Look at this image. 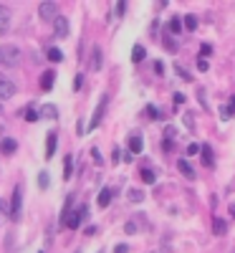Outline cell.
<instances>
[{
  "mask_svg": "<svg viewBox=\"0 0 235 253\" xmlns=\"http://www.w3.org/2000/svg\"><path fill=\"white\" fill-rule=\"evenodd\" d=\"M114 253H129V246H124V243H121V246L114 248Z\"/></svg>",
  "mask_w": 235,
  "mask_h": 253,
  "instance_id": "cell-36",
  "label": "cell"
},
{
  "mask_svg": "<svg viewBox=\"0 0 235 253\" xmlns=\"http://www.w3.org/2000/svg\"><path fill=\"white\" fill-rule=\"evenodd\" d=\"M180 172L187 177V180H195V170H192V165L187 160H180Z\"/></svg>",
  "mask_w": 235,
  "mask_h": 253,
  "instance_id": "cell-20",
  "label": "cell"
},
{
  "mask_svg": "<svg viewBox=\"0 0 235 253\" xmlns=\"http://www.w3.org/2000/svg\"><path fill=\"white\" fill-rule=\"evenodd\" d=\"M155 71H157V74H164V63H162V61L155 63Z\"/></svg>",
  "mask_w": 235,
  "mask_h": 253,
  "instance_id": "cell-38",
  "label": "cell"
},
{
  "mask_svg": "<svg viewBox=\"0 0 235 253\" xmlns=\"http://www.w3.org/2000/svg\"><path fill=\"white\" fill-rule=\"evenodd\" d=\"M20 61V51L15 46H0V63H5V66H15Z\"/></svg>",
  "mask_w": 235,
  "mask_h": 253,
  "instance_id": "cell-2",
  "label": "cell"
},
{
  "mask_svg": "<svg viewBox=\"0 0 235 253\" xmlns=\"http://www.w3.org/2000/svg\"><path fill=\"white\" fill-rule=\"evenodd\" d=\"M185 101V94H175V104H182Z\"/></svg>",
  "mask_w": 235,
  "mask_h": 253,
  "instance_id": "cell-41",
  "label": "cell"
},
{
  "mask_svg": "<svg viewBox=\"0 0 235 253\" xmlns=\"http://www.w3.org/2000/svg\"><path fill=\"white\" fill-rule=\"evenodd\" d=\"M175 71H177V74H180L185 81H192V76L187 74V69H182V63H177V66H175Z\"/></svg>",
  "mask_w": 235,
  "mask_h": 253,
  "instance_id": "cell-29",
  "label": "cell"
},
{
  "mask_svg": "<svg viewBox=\"0 0 235 253\" xmlns=\"http://www.w3.org/2000/svg\"><path fill=\"white\" fill-rule=\"evenodd\" d=\"M40 253H43V251H40Z\"/></svg>",
  "mask_w": 235,
  "mask_h": 253,
  "instance_id": "cell-45",
  "label": "cell"
},
{
  "mask_svg": "<svg viewBox=\"0 0 235 253\" xmlns=\"http://www.w3.org/2000/svg\"><path fill=\"white\" fill-rule=\"evenodd\" d=\"M83 218H86V208H81V210H71V198H69L66 208H63L61 223L66 225V228H71V230H76V228L81 225V220H83Z\"/></svg>",
  "mask_w": 235,
  "mask_h": 253,
  "instance_id": "cell-1",
  "label": "cell"
},
{
  "mask_svg": "<svg viewBox=\"0 0 235 253\" xmlns=\"http://www.w3.org/2000/svg\"><path fill=\"white\" fill-rule=\"evenodd\" d=\"M144 56H147L144 46H139V43H137V46L132 48V61H134V63H142V61H144Z\"/></svg>",
  "mask_w": 235,
  "mask_h": 253,
  "instance_id": "cell-22",
  "label": "cell"
},
{
  "mask_svg": "<svg viewBox=\"0 0 235 253\" xmlns=\"http://www.w3.org/2000/svg\"><path fill=\"white\" fill-rule=\"evenodd\" d=\"M76 253H78V251H76Z\"/></svg>",
  "mask_w": 235,
  "mask_h": 253,
  "instance_id": "cell-46",
  "label": "cell"
},
{
  "mask_svg": "<svg viewBox=\"0 0 235 253\" xmlns=\"http://www.w3.org/2000/svg\"><path fill=\"white\" fill-rule=\"evenodd\" d=\"M167 31H169V33H182V20H180V18H169Z\"/></svg>",
  "mask_w": 235,
  "mask_h": 253,
  "instance_id": "cell-23",
  "label": "cell"
},
{
  "mask_svg": "<svg viewBox=\"0 0 235 253\" xmlns=\"http://www.w3.org/2000/svg\"><path fill=\"white\" fill-rule=\"evenodd\" d=\"M147 117H152V119H157V117H159V112H157L155 107H147Z\"/></svg>",
  "mask_w": 235,
  "mask_h": 253,
  "instance_id": "cell-33",
  "label": "cell"
},
{
  "mask_svg": "<svg viewBox=\"0 0 235 253\" xmlns=\"http://www.w3.org/2000/svg\"><path fill=\"white\" fill-rule=\"evenodd\" d=\"M81 86H83V76H81V74H76V79H74V89L78 91Z\"/></svg>",
  "mask_w": 235,
  "mask_h": 253,
  "instance_id": "cell-32",
  "label": "cell"
},
{
  "mask_svg": "<svg viewBox=\"0 0 235 253\" xmlns=\"http://www.w3.org/2000/svg\"><path fill=\"white\" fill-rule=\"evenodd\" d=\"M23 117H26V122H38V112H36L33 107H28V109L23 112Z\"/></svg>",
  "mask_w": 235,
  "mask_h": 253,
  "instance_id": "cell-27",
  "label": "cell"
},
{
  "mask_svg": "<svg viewBox=\"0 0 235 253\" xmlns=\"http://www.w3.org/2000/svg\"><path fill=\"white\" fill-rule=\"evenodd\" d=\"M139 175H142V180H144L147 185H152V182L157 180V177H155V172H152V170H149V167H144V170H142Z\"/></svg>",
  "mask_w": 235,
  "mask_h": 253,
  "instance_id": "cell-25",
  "label": "cell"
},
{
  "mask_svg": "<svg viewBox=\"0 0 235 253\" xmlns=\"http://www.w3.org/2000/svg\"><path fill=\"white\" fill-rule=\"evenodd\" d=\"M197 69H200V71H207V69H210V63H207V61H205L202 56L197 58Z\"/></svg>",
  "mask_w": 235,
  "mask_h": 253,
  "instance_id": "cell-31",
  "label": "cell"
},
{
  "mask_svg": "<svg viewBox=\"0 0 235 253\" xmlns=\"http://www.w3.org/2000/svg\"><path fill=\"white\" fill-rule=\"evenodd\" d=\"M112 195H114V190L104 187L101 193L96 195V203H99V208H109V203H112Z\"/></svg>",
  "mask_w": 235,
  "mask_h": 253,
  "instance_id": "cell-14",
  "label": "cell"
},
{
  "mask_svg": "<svg viewBox=\"0 0 235 253\" xmlns=\"http://www.w3.org/2000/svg\"><path fill=\"white\" fill-rule=\"evenodd\" d=\"M0 142H3V137H0Z\"/></svg>",
  "mask_w": 235,
  "mask_h": 253,
  "instance_id": "cell-44",
  "label": "cell"
},
{
  "mask_svg": "<svg viewBox=\"0 0 235 253\" xmlns=\"http://www.w3.org/2000/svg\"><path fill=\"white\" fill-rule=\"evenodd\" d=\"M129 200L132 203H142L144 200V193H142V190H129Z\"/></svg>",
  "mask_w": 235,
  "mask_h": 253,
  "instance_id": "cell-26",
  "label": "cell"
},
{
  "mask_svg": "<svg viewBox=\"0 0 235 253\" xmlns=\"http://www.w3.org/2000/svg\"><path fill=\"white\" fill-rule=\"evenodd\" d=\"M38 15H40V20H56L58 18V5L56 3H40Z\"/></svg>",
  "mask_w": 235,
  "mask_h": 253,
  "instance_id": "cell-4",
  "label": "cell"
},
{
  "mask_svg": "<svg viewBox=\"0 0 235 253\" xmlns=\"http://www.w3.org/2000/svg\"><path fill=\"white\" fill-rule=\"evenodd\" d=\"M124 10H126V3H124V0H121V3H117V13H119V15H121V13H124Z\"/></svg>",
  "mask_w": 235,
  "mask_h": 253,
  "instance_id": "cell-39",
  "label": "cell"
},
{
  "mask_svg": "<svg viewBox=\"0 0 235 253\" xmlns=\"http://www.w3.org/2000/svg\"><path fill=\"white\" fill-rule=\"evenodd\" d=\"M10 96H15V84L8 76H0V101L10 99Z\"/></svg>",
  "mask_w": 235,
  "mask_h": 253,
  "instance_id": "cell-6",
  "label": "cell"
},
{
  "mask_svg": "<svg viewBox=\"0 0 235 253\" xmlns=\"http://www.w3.org/2000/svg\"><path fill=\"white\" fill-rule=\"evenodd\" d=\"M53 81H56V74L53 71H43V74H40V89L51 91L53 89Z\"/></svg>",
  "mask_w": 235,
  "mask_h": 253,
  "instance_id": "cell-13",
  "label": "cell"
},
{
  "mask_svg": "<svg viewBox=\"0 0 235 253\" xmlns=\"http://www.w3.org/2000/svg\"><path fill=\"white\" fill-rule=\"evenodd\" d=\"M200 160L205 167H215V155H212V147L210 144H202V150H200Z\"/></svg>",
  "mask_w": 235,
  "mask_h": 253,
  "instance_id": "cell-11",
  "label": "cell"
},
{
  "mask_svg": "<svg viewBox=\"0 0 235 253\" xmlns=\"http://www.w3.org/2000/svg\"><path fill=\"white\" fill-rule=\"evenodd\" d=\"M56 139H58L56 132H48V134H46V160H51V157L56 155Z\"/></svg>",
  "mask_w": 235,
  "mask_h": 253,
  "instance_id": "cell-12",
  "label": "cell"
},
{
  "mask_svg": "<svg viewBox=\"0 0 235 253\" xmlns=\"http://www.w3.org/2000/svg\"><path fill=\"white\" fill-rule=\"evenodd\" d=\"M212 233H215V236H225L228 233V223L215 218V220H212Z\"/></svg>",
  "mask_w": 235,
  "mask_h": 253,
  "instance_id": "cell-18",
  "label": "cell"
},
{
  "mask_svg": "<svg viewBox=\"0 0 235 253\" xmlns=\"http://www.w3.org/2000/svg\"><path fill=\"white\" fill-rule=\"evenodd\" d=\"M38 117H40V119H48V122H56V119H58V109L53 107V104H43V107H40V112H38Z\"/></svg>",
  "mask_w": 235,
  "mask_h": 253,
  "instance_id": "cell-10",
  "label": "cell"
},
{
  "mask_svg": "<svg viewBox=\"0 0 235 253\" xmlns=\"http://www.w3.org/2000/svg\"><path fill=\"white\" fill-rule=\"evenodd\" d=\"M124 230H126V233H137V225H134V223H126Z\"/></svg>",
  "mask_w": 235,
  "mask_h": 253,
  "instance_id": "cell-35",
  "label": "cell"
},
{
  "mask_svg": "<svg viewBox=\"0 0 235 253\" xmlns=\"http://www.w3.org/2000/svg\"><path fill=\"white\" fill-rule=\"evenodd\" d=\"M38 187H40V190H46V187H48V172H46V170L38 175Z\"/></svg>",
  "mask_w": 235,
  "mask_h": 253,
  "instance_id": "cell-28",
  "label": "cell"
},
{
  "mask_svg": "<svg viewBox=\"0 0 235 253\" xmlns=\"http://www.w3.org/2000/svg\"><path fill=\"white\" fill-rule=\"evenodd\" d=\"M220 117H223V122H228V119L235 117V96L225 104V107H220Z\"/></svg>",
  "mask_w": 235,
  "mask_h": 253,
  "instance_id": "cell-16",
  "label": "cell"
},
{
  "mask_svg": "<svg viewBox=\"0 0 235 253\" xmlns=\"http://www.w3.org/2000/svg\"><path fill=\"white\" fill-rule=\"evenodd\" d=\"M195 152H200V147H197V144H190V147H187V155H195Z\"/></svg>",
  "mask_w": 235,
  "mask_h": 253,
  "instance_id": "cell-37",
  "label": "cell"
},
{
  "mask_svg": "<svg viewBox=\"0 0 235 253\" xmlns=\"http://www.w3.org/2000/svg\"><path fill=\"white\" fill-rule=\"evenodd\" d=\"M126 147H129V155H139L144 150V139L142 134H132L129 139H126Z\"/></svg>",
  "mask_w": 235,
  "mask_h": 253,
  "instance_id": "cell-9",
  "label": "cell"
},
{
  "mask_svg": "<svg viewBox=\"0 0 235 253\" xmlns=\"http://www.w3.org/2000/svg\"><path fill=\"white\" fill-rule=\"evenodd\" d=\"M0 114H3V101H0Z\"/></svg>",
  "mask_w": 235,
  "mask_h": 253,
  "instance_id": "cell-43",
  "label": "cell"
},
{
  "mask_svg": "<svg viewBox=\"0 0 235 253\" xmlns=\"http://www.w3.org/2000/svg\"><path fill=\"white\" fill-rule=\"evenodd\" d=\"M230 215L235 218V205H230Z\"/></svg>",
  "mask_w": 235,
  "mask_h": 253,
  "instance_id": "cell-42",
  "label": "cell"
},
{
  "mask_svg": "<svg viewBox=\"0 0 235 253\" xmlns=\"http://www.w3.org/2000/svg\"><path fill=\"white\" fill-rule=\"evenodd\" d=\"M182 26H185L187 31H197L200 20H197V15H192V13H190V15H185V18H182Z\"/></svg>",
  "mask_w": 235,
  "mask_h": 253,
  "instance_id": "cell-17",
  "label": "cell"
},
{
  "mask_svg": "<svg viewBox=\"0 0 235 253\" xmlns=\"http://www.w3.org/2000/svg\"><path fill=\"white\" fill-rule=\"evenodd\" d=\"M15 150H18V142L13 137H5L3 142H0V152H3V155H13Z\"/></svg>",
  "mask_w": 235,
  "mask_h": 253,
  "instance_id": "cell-15",
  "label": "cell"
},
{
  "mask_svg": "<svg viewBox=\"0 0 235 253\" xmlns=\"http://www.w3.org/2000/svg\"><path fill=\"white\" fill-rule=\"evenodd\" d=\"M53 33H56V38H66L69 36V20L63 18V15H58L53 20Z\"/></svg>",
  "mask_w": 235,
  "mask_h": 253,
  "instance_id": "cell-8",
  "label": "cell"
},
{
  "mask_svg": "<svg viewBox=\"0 0 235 253\" xmlns=\"http://www.w3.org/2000/svg\"><path fill=\"white\" fill-rule=\"evenodd\" d=\"M91 69H94V71H99V69H101V48H99V46L94 48V61H91Z\"/></svg>",
  "mask_w": 235,
  "mask_h": 253,
  "instance_id": "cell-24",
  "label": "cell"
},
{
  "mask_svg": "<svg viewBox=\"0 0 235 253\" xmlns=\"http://www.w3.org/2000/svg\"><path fill=\"white\" fill-rule=\"evenodd\" d=\"M71 170H74V157L66 155V157H63V180L71 177Z\"/></svg>",
  "mask_w": 235,
  "mask_h": 253,
  "instance_id": "cell-21",
  "label": "cell"
},
{
  "mask_svg": "<svg viewBox=\"0 0 235 253\" xmlns=\"http://www.w3.org/2000/svg\"><path fill=\"white\" fill-rule=\"evenodd\" d=\"M46 56H48V61H51V63H61V61H63V51H61V48H56V46H51V48L46 51Z\"/></svg>",
  "mask_w": 235,
  "mask_h": 253,
  "instance_id": "cell-19",
  "label": "cell"
},
{
  "mask_svg": "<svg viewBox=\"0 0 235 253\" xmlns=\"http://www.w3.org/2000/svg\"><path fill=\"white\" fill-rule=\"evenodd\" d=\"M10 18H13L10 8L8 5H0V36H5L10 31Z\"/></svg>",
  "mask_w": 235,
  "mask_h": 253,
  "instance_id": "cell-7",
  "label": "cell"
},
{
  "mask_svg": "<svg viewBox=\"0 0 235 253\" xmlns=\"http://www.w3.org/2000/svg\"><path fill=\"white\" fill-rule=\"evenodd\" d=\"M20 208H23V187L13 190V203H10V220H20Z\"/></svg>",
  "mask_w": 235,
  "mask_h": 253,
  "instance_id": "cell-3",
  "label": "cell"
},
{
  "mask_svg": "<svg viewBox=\"0 0 235 253\" xmlns=\"http://www.w3.org/2000/svg\"><path fill=\"white\" fill-rule=\"evenodd\" d=\"M3 213H8V200L0 198V215H3Z\"/></svg>",
  "mask_w": 235,
  "mask_h": 253,
  "instance_id": "cell-34",
  "label": "cell"
},
{
  "mask_svg": "<svg viewBox=\"0 0 235 253\" xmlns=\"http://www.w3.org/2000/svg\"><path fill=\"white\" fill-rule=\"evenodd\" d=\"M91 157H94V160H96V162H101V152H99V150H96V147H94V150H91Z\"/></svg>",
  "mask_w": 235,
  "mask_h": 253,
  "instance_id": "cell-40",
  "label": "cell"
},
{
  "mask_svg": "<svg viewBox=\"0 0 235 253\" xmlns=\"http://www.w3.org/2000/svg\"><path fill=\"white\" fill-rule=\"evenodd\" d=\"M106 101H109V96H101V101H99V107H96V112H94V117H91V122H89V129H96V126L101 124V117H104V112H106Z\"/></svg>",
  "mask_w": 235,
  "mask_h": 253,
  "instance_id": "cell-5",
  "label": "cell"
},
{
  "mask_svg": "<svg viewBox=\"0 0 235 253\" xmlns=\"http://www.w3.org/2000/svg\"><path fill=\"white\" fill-rule=\"evenodd\" d=\"M210 53H212V46H210V43H202V46H200V56L205 58V56H210Z\"/></svg>",
  "mask_w": 235,
  "mask_h": 253,
  "instance_id": "cell-30",
  "label": "cell"
}]
</instances>
